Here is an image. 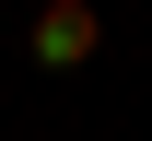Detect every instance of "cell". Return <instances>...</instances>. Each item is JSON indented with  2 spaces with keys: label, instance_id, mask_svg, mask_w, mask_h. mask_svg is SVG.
<instances>
[{
  "label": "cell",
  "instance_id": "1",
  "mask_svg": "<svg viewBox=\"0 0 152 141\" xmlns=\"http://www.w3.org/2000/svg\"><path fill=\"white\" fill-rule=\"evenodd\" d=\"M94 47H105V12H94V0H47V12H35V59L47 71H82Z\"/></svg>",
  "mask_w": 152,
  "mask_h": 141
}]
</instances>
